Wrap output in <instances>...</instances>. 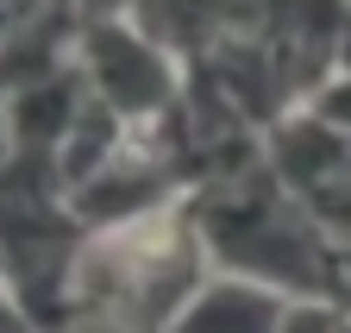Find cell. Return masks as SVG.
Segmentation results:
<instances>
[{
    "label": "cell",
    "instance_id": "4",
    "mask_svg": "<svg viewBox=\"0 0 351 333\" xmlns=\"http://www.w3.org/2000/svg\"><path fill=\"white\" fill-rule=\"evenodd\" d=\"M282 333H351V308L345 302H295Z\"/></svg>",
    "mask_w": 351,
    "mask_h": 333
},
{
    "label": "cell",
    "instance_id": "5",
    "mask_svg": "<svg viewBox=\"0 0 351 333\" xmlns=\"http://www.w3.org/2000/svg\"><path fill=\"white\" fill-rule=\"evenodd\" d=\"M7 333H44V327H32L25 314H13V308H7Z\"/></svg>",
    "mask_w": 351,
    "mask_h": 333
},
{
    "label": "cell",
    "instance_id": "3",
    "mask_svg": "<svg viewBox=\"0 0 351 333\" xmlns=\"http://www.w3.org/2000/svg\"><path fill=\"white\" fill-rule=\"evenodd\" d=\"M289 296L270 283H251V277H213L201 296L182 308L169 333H282L289 321Z\"/></svg>",
    "mask_w": 351,
    "mask_h": 333
},
{
    "label": "cell",
    "instance_id": "1",
    "mask_svg": "<svg viewBox=\"0 0 351 333\" xmlns=\"http://www.w3.org/2000/svg\"><path fill=\"white\" fill-rule=\"evenodd\" d=\"M189 207L219 277L270 283L289 302H345V245L276 176L270 151L251 170L195 189Z\"/></svg>",
    "mask_w": 351,
    "mask_h": 333
},
{
    "label": "cell",
    "instance_id": "2",
    "mask_svg": "<svg viewBox=\"0 0 351 333\" xmlns=\"http://www.w3.org/2000/svg\"><path fill=\"white\" fill-rule=\"evenodd\" d=\"M75 63L88 69L95 101H107L125 126H157L189 89V76L176 69V57L157 38H145L132 19H82Z\"/></svg>",
    "mask_w": 351,
    "mask_h": 333
}]
</instances>
